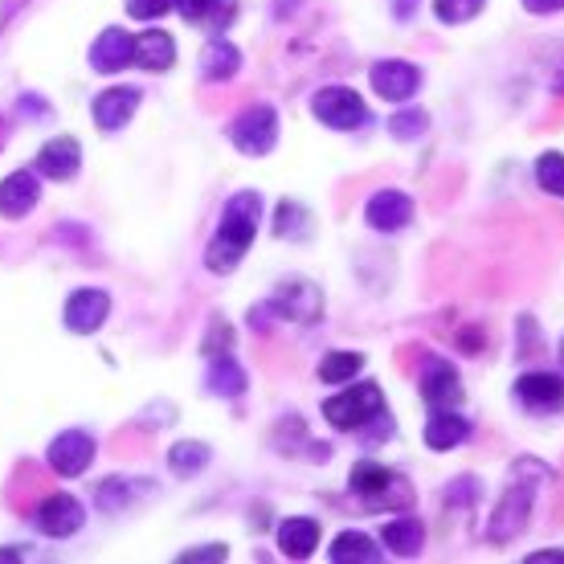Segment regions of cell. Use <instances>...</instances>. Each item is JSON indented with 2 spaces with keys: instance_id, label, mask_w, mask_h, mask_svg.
Segmentation results:
<instances>
[{
  "instance_id": "cell-32",
  "label": "cell",
  "mask_w": 564,
  "mask_h": 564,
  "mask_svg": "<svg viewBox=\"0 0 564 564\" xmlns=\"http://www.w3.org/2000/svg\"><path fill=\"white\" fill-rule=\"evenodd\" d=\"M482 4L487 0H434V17L446 21V25H463V21L482 13Z\"/></svg>"
},
{
  "instance_id": "cell-33",
  "label": "cell",
  "mask_w": 564,
  "mask_h": 564,
  "mask_svg": "<svg viewBox=\"0 0 564 564\" xmlns=\"http://www.w3.org/2000/svg\"><path fill=\"white\" fill-rule=\"evenodd\" d=\"M389 131H393V140H417V135H425V111H397L393 119H389Z\"/></svg>"
},
{
  "instance_id": "cell-25",
  "label": "cell",
  "mask_w": 564,
  "mask_h": 564,
  "mask_svg": "<svg viewBox=\"0 0 564 564\" xmlns=\"http://www.w3.org/2000/svg\"><path fill=\"white\" fill-rule=\"evenodd\" d=\"M205 389H209L213 397H241L246 393V372H241V365L234 360V356H213L209 360V381H205Z\"/></svg>"
},
{
  "instance_id": "cell-18",
  "label": "cell",
  "mask_w": 564,
  "mask_h": 564,
  "mask_svg": "<svg viewBox=\"0 0 564 564\" xmlns=\"http://www.w3.org/2000/svg\"><path fill=\"white\" fill-rule=\"evenodd\" d=\"M422 397L430 405H454L463 397V384H458V368L451 360H430L422 372Z\"/></svg>"
},
{
  "instance_id": "cell-8",
  "label": "cell",
  "mask_w": 564,
  "mask_h": 564,
  "mask_svg": "<svg viewBox=\"0 0 564 564\" xmlns=\"http://www.w3.org/2000/svg\"><path fill=\"white\" fill-rule=\"evenodd\" d=\"M107 315H111V299L107 291L99 286H83V291H74L66 299V327H70L74 336H90V332H99L107 324Z\"/></svg>"
},
{
  "instance_id": "cell-14",
  "label": "cell",
  "mask_w": 564,
  "mask_h": 564,
  "mask_svg": "<svg viewBox=\"0 0 564 564\" xmlns=\"http://www.w3.org/2000/svg\"><path fill=\"white\" fill-rule=\"evenodd\" d=\"M516 397L520 405L540 413H556L564 410V377H552V372H523L516 381Z\"/></svg>"
},
{
  "instance_id": "cell-15",
  "label": "cell",
  "mask_w": 564,
  "mask_h": 564,
  "mask_svg": "<svg viewBox=\"0 0 564 564\" xmlns=\"http://www.w3.org/2000/svg\"><path fill=\"white\" fill-rule=\"evenodd\" d=\"M131 62H135V37L123 29H107V33H99V42L90 45V66L99 74L128 70Z\"/></svg>"
},
{
  "instance_id": "cell-4",
  "label": "cell",
  "mask_w": 564,
  "mask_h": 564,
  "mask_svg": "<svg viewBox=\"0 0 564 564\" xmlns=\"http://www.w3.org/2000/svg\"><path fill=\"white\" fill-rule=\"evenodd\" d=\"M229 140H234V148H238L241 155H250V160L267 155L270 148L279 143V115H274V107H267V102L246 107V111L234 119Z\"/></svg>"
},
{
  "instance_id": "cell-1",
  "label": "cell",
  "mask_w": 564,
  "mask_h": 564,
  "mask_svg": "<svg viewBox=\"0 0 564 564\" xmlns=\"http://www.w3.org/2000/svg\"><path fill=\"white\" fill-rule=\"evenodd\" d=\"M258 221H262V197L258 193H238V197L226 200L221 209V221H217V234L205 246V267L213 274H229V270L241 267V258L250 254V246L258 238Z\"/></svg>"
},
{
  "instance_id": "cell-27",
  "label": "cell",
  "mask_w": 564,
  "mask_h": 564,
  "mask_svg": "<svg viewBox=\"0 0 564 564\" xmlns=\"http://www.w3.org/2000/svg\"><path fill=\"white\" fill-rule=\"evenodd\" d=\"M169 466H172V475L193 479L197 470L209 466V446H205V442H176L169 451Z\"/></svg>"
},
{
  "instance_id": "cell-21",
  "label": "cell",
  "mask_w": 564,
  "mask_h": 564,
  "mask_svg": "<svg viewBox=\"0 0 564 564\" xmlns=\"http://www.w3.org/2000/svg\"><path fill=\"white\" fill-rule=\"evenodd\" d=\"M172 62H176V45H172V37L164 29H148V33L135 37V66L160 74L169 70Z\"/></svg>"
},
{
  "instance_id": "cell-31",
  "label": "cell",
  "mask_w": 564,
  "mask_h": 564,
  "mask_svg": "<svg viewBox=\"0 0 564 564\" xmlns=\"http://www.w3.org/2000/svg\"><path fill=\"white\" fill-rule=\"evenodd\" d=\"M536 181L544 193L552 197H564V155L561 152H544L536 160Z\"/></svg>"
},
{
  "instance_id": "cell-30",
  "label": "cell",
  "mask_w": 564,
  "mask_h": 564,
  "mask_svg": "<svg viewBox=\"0 0 564 564\" xmlns=\"http://www.w3.org/2000/svg\"><path fill=\"white\" fill-rule=\"evenodd\" d=\"M131 499H135V482H131V479H107L99 487V491H95V503H99V508L107 511V516L123 511L131 503Z\"/></svg>"
},
{
  "instance_id": "cell-41",
  "label": "cell",
  "mask_w": 564,
  "mask_h": 564,
  "mask_svg": "<svg viewBox=\"0 0 564 564\" xmlns=\"http://www.w3.org/2000/svg\"><path fill=\"white\" fill-rule=\"evenodd\" d=\"M556 356H561V365H564V339H561V352H556Z\"/></svg>"
},
{
  "instance_id": "cell-12",
  "label": "cell",
  "mask_w": 564,
  "mask_h": 564,
  "mask_svg": "<svg viewBox=\"0 0 564 564\" xmlns=\"http://www.w3.org/2000/svg\"><path fill=\"white\" fill-rule=\"evenodd\" d=\"M37 200H42V181L33 176V172H9L4 181H0V217H29V213L37 209Z\"/></svg>"
},
{
  "instance_id": "cell-7",
  "label": "cell",
  "mask_w": 564,
  "mask_h": 564,
  "mask_svg": "<svg viewBox=\"0 0 564 564\" xmlns=\"http://www.w3.org/2000/svg\"><path fill=\"white\" fill-rule=\"evenodd\" d=\"M45 458H50V466H54L57 475L74 479V475H83L86 466L95 463V437L86 434V430H66V434H57L50 442Z\"/></svg>"
},
{
  "instance_id": "cell-36",
  "label": "cell",
  "mask_w": 564,
  "mask_h": 564,
  "mask_svg": "<svg viewBox=\"0 0 564 564\" xmlns=\"http://www.w3.org/2000/svg\"><path fill=\"white\" fill-rule=\"evenodd\" d=\"M229 552H226V544H209V549H188V552H181L176 561L181 564H200V561H226Z\"/></svg>"
},
{
  "instance_id": "cell-26",
  "label": "cell",
  "mask_w": 564,
  "mask_h": 564,
  "mask_svg": "<svg viewBox=\"0 0 564 564\" xmlns=\"http://www.w3.org/2000/svg\"><path fill=\"white\" fill-rule=\"evenodd\" d=\"M241 66V50L234 42H217L205 50V57H200V74L209 78V83H226V78H234Z\"/></svg>"
},
{
  "instance_id": "cell-9",
  "label": "cell",
  "mask_w": 564,
  "mask_h": 564,
  "mask_svg": "<svg viewBox=\"0 0 564 564\" xmlns=\"http://www.w3.org/2000/svg\"><path fill=\"white\" fill-rule=\"evenodd\" d=\"M135 111H140V90L135 86H111V90H102L99 99L90 102V115H95L99 131H123Z\"/></svg>"
},
{
  "instance_id": "cell-5",
  "label": "cell",
  "mask_w": 564,
  "mask_h": 564,
  "mask_svg": "<svg viewBox=\"0 0 564 564\" xmlns=\"http://www.w3.org/2000/svg\"><path fill=\"white\" fill-rule=\"evenodd\" d=\"M311 111H315V119L327 123L332 131H356L368 123V107L352 86H324V90L311 99Z\"/></svg>"
},
{
  "instance_id": "cell-2",
  "label": "cell",
  "mask_w": 564,
  "mask_h": 564,
  "mask_svg": "<svg viewBox=\"0 0 564 564\" xmlns=\"http://www.w3.org/2000/svg\"><path fill=\"white\" fill-rule=\"evenodd\" d=\"M544 482H549V466L544 463L520 458V463L511 466L508 487H503V495H499L495 520H491V528H487V536H491L495 544H508V540H516L523 528H528V516H532V508H536V495Z\"/></svg>"
},
{
  "instance_id": "cell-40",
  "label": "cell",
  "mask_w": 564,
  "mask_h": 564,
  "mask_svg": "<svg viewBox=\"0 0 564 564\" xmlns=\"http://www.w3.org/2000/svg\"><path fill=\"white\" fill-rule=\"evenodd\" d=\"M4 140H9V128H4V119H0V148H4Z\"/></svg>"
},
{
  "instance_id": "cell-10",
  "label": "cell",
  "mask_w": 564,
  "mask_h": 564,
  "mask_svg": "<svg viewBox=\"0 0 564 564\" xmlns=\"http://www.w3.org/2000/svg\"><path fill=\"white\" fill-rule=\"evenodd\" d=\"M365 221L377 234H397V229H405L413 221V200L405 193H397V188H381L377 197H368Z\"/></svg>"
},
{
  "instance_id": "cell-34",
  "label": "cell",
  "mask_w": 564,
  "mask_h": 564,
  "mask_svg": "<svg viewBox=\"0 0 564 564\" xmlns=\"http://www.w3.org/2000/svg\"><path fill=\"white\" fill-rule=\"evenodd\" d=\"M229 344H234V327L226 324V319H217V324H213V332L209 336H205V356H226L229 352Z\"/></svg>"
},
{
  "instance_id": "cell-17",
  "label": "cell",
  "mask_w": 564,
  "mask_h": 564,
  "mask_svg": "<svg viewBox=\"0 0 564 564\" xmlns=\"http://www.w3.org/2000/svg\"><path fill=\"white\" fill-rule=\"evenodd\" d=\"M397 487H401V479H397L389 466L372 463V458H360V463L352 466V491L360 495V499H368V503H384Z\"/></svg>"
},
{
  "instance_id": "cell-16",
  "label": "cell",
  "mask_w": 564,
  "mask_h": 564,
  "mask_svg": "<svg viewBox=\"0 0 564 564\" xmlns=\"http://www.w3.org/2000/svg\"><path fill=\"white\" fill-rule=\"evenodd\" d=\"M78 164H83V148L70 135H57V140H50L37 152V172L50 176V181H70L74 172H78Z\"/></svg>"
},
{
  "instance_id": "cell-11",
  "label": "cell",
  "mask_w": 564,
  "mask_h": 564,
  "mask_svg": "<svg viewBox=\"0 0 564 564\" xmlns=\"http://www.w3.org/2000/svg\"><path fill=\"white\" fill-rule=\"evenodd\" d=\"M422 86V70L413 62H377L372 66V90L389 102H405L417 95Z\"/></svg>"
},
{
  "instance_id": "cell-35",
  "label": "cell",
  "mask_w": 564,
  "mask_h": 564,
  "mask_svg": "<svg viewBox=\"0 0 564 564\" xmlns=\"http://www.w3.org/2000/svg\"><path fill=\"white\" fill-rule=\"evenodd\" d=\"M172 9V0H128V13L140 17V21H155Z\"/></svg>"
},
{
  "instance_id": "cell-20",
  "label": "cell",
  "mask_w": 564,
  "mask_h": 564,
  "mask_svg": "<svg viewBox=\"0 0 564 564\" xmlns=\"http://www.w3.org/2000/svg\"><path fill=\"white\" fill-rule=\"evenodd\" d=\"M176 13L193 25H209V29H226L234 17H238V0H172Z\"/></svg>"
},
{
  "instance_id": "cell-39",
  "label": "cell",
  "mask_w": 564,
  "mask_h": 564,
  "mask_svg": "<svg viewBox=\"0 0 564 564\" xmlns=\"http://www.w3.org/2000/svg\"><path fill=\"white\" fill-rule=\"evenodd\" d=\"M0 561H21V552H13V549H9V552H0Z\"/></svg>"
},
{
  "instance_id": "cell-22",
  "label": "cell",
  "mask_w": 564,
  "mask_h": 564,
  "mask_svg": "<svg viewBox=\"0 0 564 564\" xmlns=\"http://www.w3.org/2000/svg\"><path fill=\"white\" fill-rule=\"evenodd\" d=\"M466 434H470V422H466L463 413L437 410L434 417L425 422V446H430V451H454Z\"/></svg>"
},
{
  "instance_id": "cell-6",
  "label": "cell",
  "mask_w": 564,
  "mask_h": 564,
  "mask_svg": "<svg viewBox=\"0 0 564 564\" xmlns=\"http://www.w3.org/2000/svg\"><path fill=\"white\" fill-rule=\"evenodd\" d=\"M270 307L274 315L282 319H295V324H319L324 319V295H319V286L315 282H282L274 299H270Z\"/></svg>"
},
{
  "instance_id": "cell-38",
  "label": "cell",
  "mask_w": 564,
  "mask_h": 564,
  "mask_svg": "<svg viewBox=\"0 0 564 564\" xmlns=\"http://www.w3.org/2000/svg\"><path fill=\"white\" fill-rule=\"evenodd\" d=\"M549 561H556V564H561V561H564V549H549V552H532V556H528V564H549Z\"/></svg>"
},
{
  "instance_id": "cell-23",
  "label": "cell",
  "mask_w": 564,
  "mask_h": 564,
  "mask_svg": "<svg viewBox=\"0 0 564 564\" xmlns=\"http://www.w3.org/2000/svg\"><path fill=\"white\" fill-rule=\"evenodd\" d=\"M327 556H332V564H377L381 561V549L372 544L368 532H339L332 540Z\"/></svg>"
},
{
  "instance_id": "cell-37",
  "label": "cell",
  "mask_w": 564,
  "mask_h": 564,
  "mask_svg": "<svg viewBox=\"0 0 564 564\" xmlns=\"http://www.w3.org/2000/svg\"><path fill=\"white\" fill-rule=\"evenodd\" d=\"M523 9L528 13H561L564 0H523Z\"/></svg>"
},
{
  "instance_id": "cell-3",
  "label": "cell",
  "mask_w": 564,
  "mask_h": 564,
  "mask_svg": "<svg viewBox=\"0 0 564 564\" xmlns=\"http://www.w3.org/2000/svg\"><path fill=\"white\" fill-rule=\"evenodd\" d=\"M384 413V393L381 384H348L344 393L327 397L324 401V417L336 430H365L368 422H377Z\"/></svg>"
},
{
  "instance_id": "cell-24",
  "label": "cell",
  "mask_w": 564,
  "mask_h": 564,
  "mask_svg": "<svg viewBox=\"0 0 564 564\" xmlns=\"http://www.w3.org/2000/svg\"><path fill=\"white\" fill-rule=\"evenodd\" d=\"M381 540L389 544V552H397V556H417V552H422V544H425V528H422V520L401 516V520L384 523Z\"/></svg>"
},
{
  "instance_id": "cell-29",
  "label": "cell",
  "mask_w": 564,
  "mask_h": 564,
  "mask_svg": "<svg viewBox=\"0 0 564 564\" xmlns=\"http://www.w3.org/2000/svg\"><path fill=\"white\" fill-rule=\"evenodd\" d=\"M274 234L279 238H307L311 234V213L303 209V205H295V200H282L279 213H274Z\"/></svg>"
},
{
  "instance_id": "cell-19",
  "label": "cell",
  "mask_w": 564,
  "mask_h": 564,
  "mask_svg": "<svg viewBox=\"0 0 564 564\" xmlns=\"http://www.w3.org/2000/svg\"><path fill=\"white\" fill-rule=\"evenodd\" d=\"M279 549H282V556H291V561H307L311 552L319 549V523L307 520V516H299V520H282Z\"/></svg>"
},
{
  "instance_id": "cell-13",
  "label": "cell",
  "mask_w": 564,
  "mask_h": 564,
  "mask_svg": "<svg viewBox=\"0 0 564 564\" xmlns=\"http://www.w3.org/2000/svg\"><path fill=\"white\" fill-rule=\"evenodd\" d=\"M37 528H42L45 536H54V540H62V536H74L78 528H83V503L74 499V495H50L42 508H37Z\"/></svg>"
},
{
  "instance_id": "cell-28",
  "label": "cell",
  "mask_w": 564,
  "mask_h": 564,
  "mask_svg": "<svg viewBox=\"0 0 564 564\" xmlns=\"http://www.w3.org/2000/svg\"><path fill=\"white\" fill-rule=\"evenodd\" d=\"M365 368V356L360 352H327L319 360V381L324 384H348L352 377H360Z\"/></svg>"
}]
</instances>
